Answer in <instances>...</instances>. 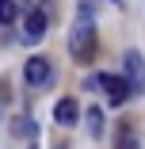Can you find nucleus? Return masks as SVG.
I'll return each instance as SVG.
<instances>
[{"label":"nucleus","mask_w":145,"mask_h":149,"mask_svg":"<svg viewBox=\"0 0 145 149\" xmlns=\"http://www.w3.org/2000/svg\"><path fill=\"white\" fill-rule=\"evenodd\" d=\"M53 149H69V141H53Z\"/></svg>","instance_id":"nucleus-11"},{"label":"nucleus","mask_w":145,"mask_h":149,"mask_svg":"<svg viewBox=\"0 0 145 149\" xmlns=\"http://www.w3.org/2000/svg\"><path fill=\"white\" fill-rule=\"evenodd\" d=\"M88 130H92V138H103V107L88 111Z\"/></svg>","instance_id":"nucleus-8"},{"label":"nucleus","mask_w":145,"mask_h":149,"mask_svg":"<svg viewBox=\"0 0 145 149\" xmlns=\"http://www.w3.org/2000/svg\"><path fill=\"white\" fill-rule=\"evenodd\" d=\"M122 65H126V80L134 88V96H141L145 92V57H141V50H126Z\"/></svg>","instance_id":"nucleus-3"},{"label":"nucleus","mask_w":145,"mask_h":149,"mask_svg":"<svg viewBox=\"0 0 145 149\" xmlns=\"http://www.w3.org/2000/svg\"><path fill=\"white\" fill-rule=\"evenodd\" d=\"M114 4H119V0H114Z\"/></svg>","instance_id":"nucleus-12"},{"label":"nucleus","mask_w":145,"mask_h":149,"mask_svg":"<svg viewBox=\"0 0 145 149\" xmlns=\"http://www.w3.org/2000/svg\"><path fill=\"white\" fill-rule=\"evenodd\" d=\"M12 134H23V138H35V126L27 123V118H15V123H12Z\"/></svg>","instance_id":"nucleus-10"},{"label":"nucleus","mask_w":145,"mask_h":149,"mask_svg":"<svg viewBox=\"0 0 145 149\" xmlns=\"http://www.w3.org/2000/svg\"><path fill=\"white\" fill-rule=\"evenodd\" d=\"M76 118H80V103H76L73 96H61L57 107H53V123H57V126H73Z\"/></svg>","instance_id":"nucleus-6"},{"label":"nucleus","mask_w":145,"mask_h":149,"mask_svg":"<svg viewBox=\"0 0 145 149\" xmlns=\"http://www.w3.org/2000/svg\"><path fill=\"white\" fill-rule=\"evenodd\" d=\"M114 149H137V138L130 134V126H122V130H119V145H114Z\"/></svg>","instance_id":"nucleus-9"},{"label":"nucleus","mask_w":145,"mask_h":149,"mask_svg":"<svg viewBox=\"0 0 145 149\" xmlns=\"http://www.w3.org/2000/svg\"><path fill=\"white\" fill-rule=\"evenodd\" d=\"M19 23H23V38H27V42H42L46 27H50V23H46V15H42L38 8H35V12H27Z\"/></svg>","instance_id":"nucleus-5"},{"label":"nucleus","mask_w":145,"mask_h":149,"mask_svg":"<svg viewBox=\"0 0 145 149\" xmlns=\"http://www.w3.org/2000/svg\"><path fill=\"white\" fill-rule=\"evenodd\" d=\"M99 50V38H96V23H92V4L84 0L80 4V15L73 23V31H69V54H73V61L80 65H88L92 57Z\"/></svg>","instance_id":"nucleus-1"},{"label":"nucleus","mask_w":145,"mask_h":149,"mask_svg":"<svg viewBox=\"0 0 145 149\" xmlns=\"http://www.w3.org/2000/svg\"><path fill=\"white\" fill-rule=\"evenodd\" d=\"M88 88H103V92H107V103H111V107H122V103L130 100V92H134V88H130V80H126V77H114V73L92 77V80H88Z\"/></svg>","instance_id":"nucleus-2"},{"label":"nucleus","mask_w":145,"mask_h":149,"mask_svg":"<svg viewBox=\"0 0 145 149\" xmlns=\"http://www.w3.org/2000/svg\"><path fill=\"white\" fill-rule=\"evenodd\" d=\"M23 77H27V84L31 88H46L50 84V77H53V69H50V61L46 57H27V65H23Z\"/></svg>","instance_id":"nucleus-4"},{"label":"nucleus","mask_w":145,"mask_h":149,"mask_svg":"<svg viewBox=\"0 0 145 149\" xmlns=\"http://www.w3.org/2000/svg\"><path fill=\"white\" fill-rule=\"evenodd\" d=\"M0 23H4V27L19 23V4H15V0H0Z\"/></svg>","instance_id":"nucleus-7"}]
</instances>
